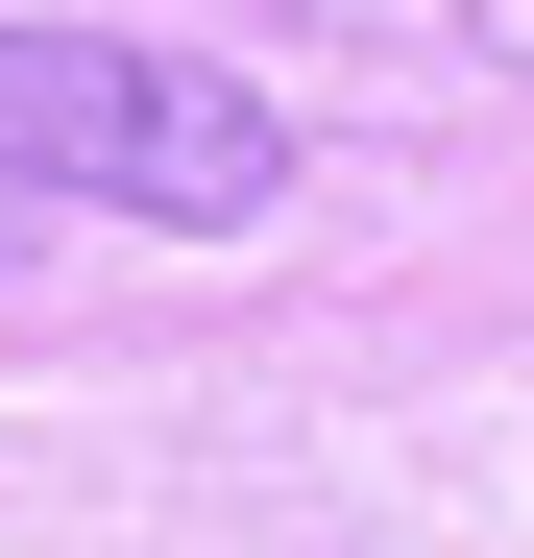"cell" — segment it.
<instances>
[{"label":"cell","instance_id":"cell-1","mask_svg":"<svg viewBox=\"0 0 534 558\" xmlns=\"http://www.w3.org/2000/svg\"><path fill=\"white\" fill-rule=\"evenodd\" d=\"M389 49H462V73H534V0H365Z\"/></svg>","mask_w":534,"mask_h":558}]
</instances>
